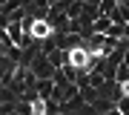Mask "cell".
I'll return each mask as SVG.
<instances>
[{
  "mask_svg": "<svg viewBox=\"0 0 129 115\" xmlns=\"http://www.w3.org/2000/svg\"><path fill=\"white\" fill-rule=\"evenodd\" d=\"M29 69H32V75H35L37 81H52V75H55V66L49 63V58H46V55H37V58H35V63L29 66Z\"/></svg>",
  "mask_w": 129,
  "mask_h": 115,
  "instance_id": "obj_1",
  "label": "cell"
},
{
  "mask_svg": "<svg viewBox=\"0 0 129 115\" xmlns=\"http://www.w3.org/2000/svg\"><path fill=\"white\" fill-rule=\"evenodd\" d=\"M78 95V83H55V92H52V101L55 104H66V101H72V98Z\"/></svg>",
  "mask_w": 129,
  "mask_h": 115,
  "instance_id": "obj_2",
  "label": "cell"
},
{
  "mask_svg": "<svg viewBox=\"0 0 129 115\" xmlns=\"http://www.w3.org/2000/svg\"><path fill=\"white\" fill-rule=\"evenodd\" d=\"M52 35H55V32H52V26H49L46 20H35V26H32V37H35L37 43H43V40H49Z\"/></svg>",
  "mask_w": 129,
  "mask_h": 115,
  "instance_id": "obj_3",
  "label": "cell"
},
{
  "mask_svg": "<svg viewBox=\"0 0 129 115\" xmlns=\"http://www.w3.org/2000/svg\"><path fill=\"white\" fill-rule=\"evenodd\" d=\"M46 58H49V63L55 66V72H60L63 66H69V52L66 49H55V52H49Z\"/></svg>",
  "mask_w": 129,
  "mask_h": 115,
  "instance_id": "obj_4",
  "label": "cell"
},
{
  "mask_svg": "<svg viewBox=\"0 0 129 115\" xmlns=\"http://www.w3.org/2000/svg\"><path fill=\"white\" fill-rule=\"evenodd\" d=\"M109 29H112L109 17H98V20L92 23V35H109Z\"/></svg>",
  "mask_w": 129,
  "mask_h": 115,
  "instance_id": "obj_5",
  "label": "cell"
},
{
  "mask_svg": "<svg viewBox=\"0 0 129 115\" xmlns=\"http://www.w3.org/2000/svg\"><path fill=\"white\" fill-rule=\"evenodd\" d=\"M92 106H95V112H98V115H109L112 109H115V101H106V98H98V101H95Z\"/></svg>",
  "mask_w": 129,
  "mask_h": 115,
  "instance_id": "obj_6",
  "label": "cell"
},
{
  "mask_svg": "<svg viewBox=\"0 0 129 115\" xmlns=\"http://www.w3.org/2000/svg\"><path fill=\"white\" fill-rule=\"evenodd\" d=\"M78 92H80V98H83L86 104H95L98 98H101V95H98V89H92L89 83H86V86H78Z\"/></svg>",
  "mask_w": 129,
  "mask_h": 115,
  "instance_id": "obj_7",
  "label": "cell"
},
{
  "mask_svg": "<svg viewBox=\"0 0 129 115\" xmlns=\"http://www.w3.org/2000/svg\"><path fill=\"white\" fill-rule=\"evenodd\" d=\"M80 12H83V3L75 0V3H69V9H66V17L69 20H80Z\"/></svg>",
  "mask_w": 129,
  "mask_h": 115,
  "instance_id": "obj_8",
  "label": "cell"
},
{
  "mask_svg": "<svg viewBox=\"0 0 129 115\" xmlns=\"http://www.w3.org/2000/svg\"><path fill=\"white\" fill-rule=\"evenodd\" d=\"M23 3H14V0H6V3H0V14L3 17H12V12H17Z\"/></svg>",
  "mask_w": 129,
  "mask_h": 115,
  "instance_id": "obj_9",
  "label": "cell"
},
{
  "mask_svg": "<svg viewBox=\"0 0 129 115\" xmlns=\"http://www.w3.org/2000/svg\"><path fill=\"white\" fill-rule=\"evenodd\" d=\"M115 9H118V3H115V0H103V3H101V14H103V17H109Z\"/></svg>",
  "mask_w": 129,
  "mask_h": 115,
  "instance_id": "obj_10",
  "label": "cell"
},
{
  "mask_svg": "<svg viewBox=\"0 0 129 115\" xmlns=\"http://www.w3.org/2000/svg\"><path fill=\"white\" fill-rule=\"evenodd\" d=\"M115 109H118L120 115H129V95H123V98H120V101L115 104Z\"/></svg>",
  "mask_w": 129,
  "mask_h": 115,
  "instance_id": "obj_11",
  "label": "cell"
},
{
  "mask_svg": "<svg viewBox=\"0 0 129 115\" xmlns=\"http://www.w3.org/2000/svg\"><path fill=\"white\" fill-rule=\"evenodd\" d=\"M78 115H98V112H95V106H92V104H83L80 109H78Z\"/></svg>",
  "mask_w": 129,
  "mask_h": 115,
  "instance_id": "obj_12",
  "label": "cell"
},
{
  "mask_svg": "<svg viewBox=\"0 0 129 115\" xmlns=\"http://www.w3.org/2000/svg\"><path fill=\"white\" fill-rule=\"evenodd\" d=\"M57 115H63V112H57Z\"/></svg>",
  "mask_w": 129,
  "mask_h": 115,
  "instance_id": "obj_13",
  "label": "cell"
}]
</instances>
